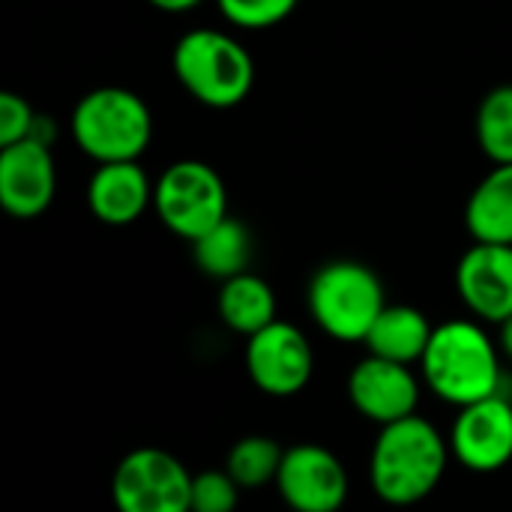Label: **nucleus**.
I'll return each mask as SVG.
<instances>
[{
  "mask_svg": "<svg viewBox=\"0 0 512 512\" xmlns=\"http://www.w3.org/2000/svg\"><path fill=\"white\" fill-rule=\"evenodd\" d=\"M219 318L228 330L240 333V336H255L264 327H270L276 318V294L273 288L255 276V273H240L234 279H225L219 288Z\"/></svg>",
  "mask_w": 512,
  "mask_h": 512,
  "instance_id": "f3484780",
  "label": "nucleus"
},
{
  "mask_svg": "<svg viewBox=\"0 0 512 512\" xmlns=\"http://www.w3.org/2000/svg\"><path fill=\"white\" fill-rule=\"evenodd\" d=\"M150 6H156V9H162V12H189V9H195V6H201V0H147Z\"/></svg>",
  "mask_w": 512,
  "mask_h": 512,
  "instance_id": "b1692460",
  "label": "nucleus"
},
{
  "mask_svg": "<svg viewBox=\"0 0 512 512\" xmlns=\"http://www.w3.org/2000/svg\"><path fill=\"white\" fill-rule=\"evenodd\" d=\"M450 453L474 474H495L512 459V402L489 396L459 408L450 432Z\"/></svg>",
  "mask_w": 512,
  "mask_h": 512,
  "instance_id": "9d476101",
  "label": "nucleus"
},
{
  "mask_svg": "<svg viewBox=\"0 0 512 512\" xmlns=\"http://www.w3.org/2000/svg\"><path fill=\"white\" fill-rule=\"evenodd\" d=\"M156 183H150L147 171L138 162H105L96 165L87 183V207L90 213L114 228L132 225L153 207Z\"/></svg>",
  "mask_w": 512,
  "mask_h": 512,
  "instance_id": "4468645a",
  "label": "nucleus"
},
{
  "mask_svg": "<svg viewBox=\"0 0 512 512\" xmlns=\"http://www.w3.org/2000/svg\"><path fill=\"white\" fill-rule=\"evenodd\" d=\"M420 369L432 393L456 408L501 393V348L477 321L438 324Z\"/></svg>",
  "mask_w": 512,
  "mask_h": 512,
  "instance_id": "f03ea898",
  "label": "nucleus"
},
{
  "mask_svg": "<svg viewBox=\"0 0 512 512\" xmlns=\"http://www.w3.org/2000/svg\"><path fill=\"white\" fill-rule=\"evenodd\" d=\"M72 138L96 165L138 162L153 138V114L135 90L96 87L72 108Z\"/></svg>",
  "mask_w": 512,
  "mask_h": 512,
  "instance_id": "20e7f679",
  "label": "nucleus"
},
{
  "mask_svg": "<svg viewBox=\"0 0 512 512\" xmlns=\"http://www.w3.org/2000/svg\"><path fill=\"white\" fill-rule=\"evenodd\" d=\"M276 489L294 512H339L348 501V471L327 447L297 444L285 450Z\"/></svg>",
  "mask_w": 512,
  "mask_h": 512,
  "instance_id": "1a4fd4ad",
  "label": "nucleus"
},
{
  "mask_svg": "<svg viewBox=\"0 0 512 512\" xmlns=\"http://www.w3.org/2000/svg\"><path fill=\"white\" fill-rule=\"evenodd\" d=\"M192 255L201 273H207L210 279H234L240 273L249 270V258H252V237L249 228L231 216H225L219 225H213L207 234H201L192 243Z\"/></svg>",
  "mask_w": 512,
  "mask_h": 512,
  "instance_id": "a211bd4d",
  "label": "nucleus"
},
{
  "mask_svg": "<svg viewBox=\"0 0 512 512\" xmlns=\"http://www.w3.org/2000/svg\"><path fill=\"white\" fill-rule=\"evenodd\" d=\"M456 288L480 321H507L512 315V246L474 243L456 267Z\"/></svg>",
  "mask_w": 512,
  "mask_h": 512,
  "instance_id": "ddd939ff",
  "label": "nucleus"
},
{
  "mask_svg": "<svg viewBox=\"0 0 512 512\" xmlns=\"http://www.w3.org/2000/svg\"><path fill=\"white\" fill-rule=\"evenodd\" d=\"M348 399L366 420L390 426L417 414L420 381L411 366L369 354L348 375Z\"/></svg>",
  "mask_w": 512,
  "mask_h": 512,
  "instance_id": "f8f14e48",
  "label": "nucleus"
},
{
  "mask_svg": "<svg viewBox=\"0 0 512 512\" xmlns=\"http://www.w3.org/2000/svg\"><path fill=\"white\" fill-rule=\"evenodd\" d=\"M384 309V285L360 261H330L309 282V312L330 339L366 342Z\"/></svg>",
  "mask_w": 512,
  "mask_h": 512,
  "instance_id": "39448f33",
  "label": "nucleus"
},
{
  "mask_svg": "<svg viewBox=\"0 0 512 512\" xmlns=\"http://www.w3.org/2000/svg\"><path fill=\"white\" fill-rule=\"evenodd\" d=\"M498 327H501V333H498V348H501V354H504L507 360H512V315L507 321H501Z\"/></svg>",
  "mask_w": 512,
  "mask_h": 512,
  "instance_id": "393cba45",
  "label": "nucleus"
},
{
  "mask_svg": "<svg viewBox=\"0 0 512 512\" xmlns=\"http://www.w3.org/2000/svg\"><path fill=\"white\" fill-rule=\"evenodd\" d=\"M477 141L495 165H512V84L483 96L477 108Z\"/></svg>",
  "mask_w": 512,
  "mask_h": 512,
  "instance_id": "aec40b11",
  "label": "nucleus"
},
{
  "mask_svg": "<svg viewBox=\"0 0 512 512\" xmlns=\"http://www.w3.org/2000/svg\"><path fill=\"white\" fill-rule=\"evenodd\" d=\"M36 120H39V114L33 111V105L24 96H18L12 90L0 93V147H12V144L30 138L36 129Z\"/></svg>",
  "mask_w": 512,
  "mask_h": 512,
  "instance_id": "5701e85b",
  "label": "nucleus"
},
{
  "mask_svg": "<svg viewBox=\"0 0 512 512\" xmlns=\"http://www.w3.org/2000/svg\"><path fill=\"white\" fill-rule=\"evenodd\" d=\"M465 225L474 243L512 246V165H495L471 192Z\"/></svg>",
  "mask_w": 512,
  "mask_h": 512,
  "instance_id": "dca6fc26",
  "label": "nucleus"
},
{
  "mask_svg": "<svg viewBox=\"0 0 512 512\" xmlns=\"http://www.w3.org/2000/svg\"><path fill=\"white\" fill-rule=\"evenodd\" d=\"M153 210L171 234L195 243L228 216V192L213 165L180 159L156 180Z\"/></svg>",
  "mask_w": 512,
  "mask_h": 512,
  "instance_id": "423d86ee",
  "label": "nucleus"
},
{
  "mask_svg": "<svg viewBox=\"0 0 512 512\" xmlns=\"http://www.w3.org/2000/svg\"><path fill=\"white\" fill-rule=\"evenodd\" d=\"M225 21L240 30H267L282 24L300 0H216Z\"/></svg>",
  "mask_w": 512,
  "mask_h": 512,
  "instance_id": "412c9836",
  "label": "nucleus"
},
{
  "mask_svg": "<svg viewBox=\"0 0 512 512\" xmlns=\"http://www.w3.org/2000/svg\"><path fill=\"white\" fill-rule=\"evenodd\" d=\"M447 462L450 441L429 420L411 414L381 426L369 456V483L384 504L411 507L438 489Z\"/></svg>",
  "mask_w": 512,
  "mask_h": 512,
  "instance_id": "f257e3e1",
  "label": "nucleus"
},
{
  "mask_svg": "<svg viewBox=\"0 0 512 512\" xmlns=\"http://www.w3.org/2000/svg\"><path fill=\"white\" fill-rule=\"evenodd\" d=\"M240 486L228 471H201L192 480V512H234Z\"/></svg>",
  "mask_w": 512,
  "mask_h": 512,
  "instance_id": "4be33fe9",
  "label": "nucleus"
},
{
  "mask_svg": "<svg viewBox=\"0 0 512 512\" xmlns=\"http://www.w3.org/2000/svg\"><path fill=\"white\" fill-rule=\"evenodd\" d=\"M171 63L183 90L207 108H234L255 84L252 54L231 33L213 27L183 33Z\"/></svg>",
  "mask_w": 512,
  "mask_h": 512,
  "instance_id": "7ed1b4c3",
  "label": "nucleus"
},
{
  "mask_svg": "<svg viewBox=\"0 0 512 512\" xmlns=\"http://www.w3.org/2000/svg\"><path fill=\"white\" fill-rule=\"evenodd\" d=\"M192 474L159 447H138L120 459L111 477L117 512H192Z\"/></svg>",
  "mask_w": 512,
  "mask_h": 512,
  "instance_id": "0eeeda50",
  "label": "nucleus"
},
{
  "mask_svg": "<svg viewBox=\"0 0 512 512\" xmlns=\"http://www.w3.org/2000/svg\"><path fill=\"white\" fill-rule=\"evenodd\" d=\"M282 459H285V450L273 438L246 435L228 450L225 471L237 480L240 489H258V486L276 483Z\"/></svg>",
  "mask_w": 512,
  "mask_h": 512,
  "instance_id": "6ab92c4d",
  "label": "nucleus"
},
{
  "mask_svg": "<svg viewBox=\"0 0 512 512\" xmlns=\"http://www.w3.org/2000/svg\"><path fill=\"white\" fill-rule=\"evenodd\" d=\"M432 333H435V327L429 324V318L420 309L387 303V309L378 315V321L372 324V330L366 336V348H369V354H375L381 360L411 366V363L423 360Z\"/></svg>",
  "mask_w": 512,
  "mask_h": 512,
  "instance_id": "2eb2a0df",
  "label": "nucleus"
},
{
  "mask_svg": "<svg viewBox=\"0 0 512 512\" xmlns=\"http://www.w3.org/2000/svg\"><path fill=\"white\" fill-rule=\"evenodd\" d=\"M57 195V165L48 144L24 138L0 147V204L12 219L42 216Z\"/></svg>",
  "mask_w": 512,
  "mask_h": 512,
  "instance_id": "9b49d317",
  "label": "nucleus"
},
{
  "mask_svg": "<svg viewBox=\"0 0 512 512\" xmlns=\"http://www.w3.org/2000/svg\"><path fill=\"white\" fill-rule=\"evenodd\" d=\"M246 372L252 384L267 396H297L306 390L315 372V354L306 333L294 324L273 321L261 333L249 336Z\"/></svg>",
  "mask_w": 512,
  "mask_h": 512,
  "instance_id": "6e6552de",
  "label": "nucleus"
}]
</instances>
